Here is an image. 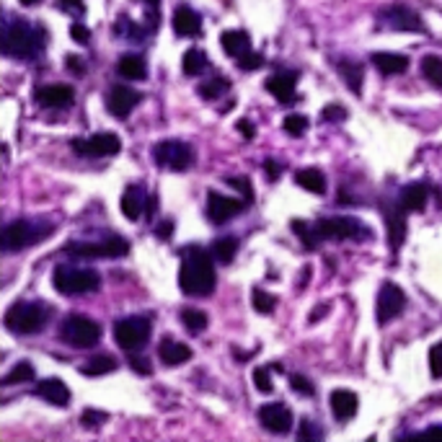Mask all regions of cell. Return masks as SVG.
I'll return each mask as SVG.
<instances>
[{
    "instance_id": "1",
    "label": "cell",
    "mask_w": 442,
    "mask_h": 442,
    "mask_svg": "<svg viewBox=\"0 0 442 442\" xmlns=\"http://www.w3.org/2000/svg\"><path fill=\"white\" fill-rule=\"evenodd\" d=\"M184 261H181V269H179V287L184 290L186 295H210L215 290V264H212V253H207L199 246H189L181 251Z\"/></svg>"
},
{
    "instance_id": "2",
    "label": "cell",
    "mask_w": 442,
    "mask_h": 442,
    "mask_svg": "<svg viewBox=\"0 0 442 442\" xmlns=\"http://www.w3.org/2000/svg\"><path fill=\"white\" fill-rule=\"evenodd\" d=\"M44 26H31L29 21L14 19L3 29V52L16 60H31L44 47Z\"/></svg>"
},
{
    "instance_id": "3",
    "label": "cell",
    "mask_w": 442,
    "mask_h": 442,
    "mask_svg": "<svg viewBox=\"0 0 442 442\" xmlns=\"http://www.w3.org/2000/svg\"><path fill=\"white\" fill-rule=\"evenodd\" d=\"M49 308L41 303H14L6 311V328L14 333H36L47 326Z\"/></svg>"
},
{
    "instance_id": "4",
    "label": "cell",
    "mask_w": 442,
    "mask_h": 442,
    "mask_svg": "<svg viewBox=\"0 0 442 442\" xmlns=\"http://www.w3.org/2000/svg\"><path fill=\"white\" fill-rule=\"evenodd\" d=\"M52 285L57 293L65 295H86L99 290L101 277L94 269H81V266H57L52 272Z\"/></svg>"
},
{
    "instance_id": "5",
    "label": "cell",
    "mask_w": 442,
    "mask_h": 442,
    "mask_svg": "<svg viewBox=\"0 0 442 442\" xmlns=\"http://www.w3.org/2000/svg\"><path fill=\"white\" fill-rule=\"evenodd\" d=\"M60 339L65 344H70L73 349H91L101 339V326L94 318H89V316L73 313L62 321Z\"/></svg>"
},
{
    "instance_id": "6",
    "label": "cell",
    "mask_w": 442,
    "mask_h": 442,
    "mask_svg": "<svg viewBox=\"0 0 442 442\" xmlns=\"http://www.w3.org/2000/svg\"><path fill=\"white\" fill-rule=\"evenodd\" d=\"M52 233L49 223H31V220H14L3 228V248L8 251H21L29 246L39 243Z\"/></svg>"
},
{
    "instance_id": "7",
    "label": "cell",
    "mask_w": 442,
    "mask_h": 442,
    "mask_svg": "<svg viewBox=\"0 0 442 442\" xmlns=\"http://www.w3.org/2000/svg\"><path fill=\"white\" fill-rule=\"evenodd\" d=\"M150 331H153V321L148 316H129V318H119L114 323V339L124 352L143 349L150 339Z\"/></svg>"
},
{
    "instance_id": "8",
    "label": "cell",
    "mask_w": 442,
    "mask_h": 442,
    "mask_svg": "<svg viewBox=\"0 0 442 442\" xmlns=\"http://www.w3.org/2000/svg\"><path fill=\"white\" fill-rule=\"evenodd\" d=\"M153 158L161 169L171 171H186L194 164V150L191 145L181 143V140H164L153 148Z\"/></svg>"
},
{
    "instance_id": "9",
    "label": "cell",
    "mask_w": 442,
    "mask_h": 442,
    "mask_svg": "<svg viewBox=\"0 0 442 442\" xmlns=\"http://www.w3.org/2000/svg\"><path fill=\"white\" fill-rule=\"evenodd\" d=\"M316 228H318L323 241H347V238L365 241L370 236L368 228L354 218H321L316 223Z\"/></svg>"
},
{
    "instance_id": "10",
    "label": "cell",
    "mask_w": 442,
    "mask_h": 442,
    "mask_svg": "<svg viewBox=\"0 0 442 442\" xmlns=\"http://www.w3.org/2000/svg\"><path fill=\"white\" fill-rule=\"evenodd\" d=\"M403 308H406V295H403V290L398 285H393V282H386V285L381 287V293H378V300H375V318H378V323H381V326L391 323L393 318L401 316Z\"/></svg>"
},
{
    "instance_id": "11",
    "label": "cell",
    "mask_w": 442,
    "mask_h": 442,
    "mask_svg": "<svg viewBox=\"0 0 442 442\" xmlns=\"http://www.w3.org/2000/svg\"><path fill=\"white\" fill-rule=\"evenodd\" d=\"M378 24L386 29H393V31H416V34H424V21L406 6H386L378 14Z\"/></svg>"
},
{
    "instance_id": "12",
    "label": "cell",
    "mask_w": 442,
    "mask_h": 442,
    "mask_svg": "<svg viewBox=\"0 0 442 442\" xmlns=\"http://www.w3.org/2000/svg\"><path fill=\"white\" fill-rule=\"evenodd\" d=\"M119 148H122V143L114 132H99L89 140H73V150L86 158H111L119 153Z\"/></svg>"
},
{
    "instance_id": "13",
    "label": "cell",
    "mask_w": 442,
    "mask_h": 442,
    "mask_svg": "<svg viewBox=\"0 0 442 442\" xmlns=\"http://www.w3.org/2000/svg\"><path fill=\"white\" fill-rule=\"evenodd\" d=\"M246 204L248 202H241V199H236V197H225L220 191H210V194H207V218L215 225H223L236 218V215H241Z\"/></svg>"
},
{
    "instance_id": "14",
    "label": "cell",
    "mask_w": 442,
    "mask_h": 442,
    "mask_svg": "<svg viewBox=\"0 0 442 442\" xmlns=\"http://www.w3.org/2000/svg\"><path fill=\"white\" fill-rule=\"evenodd\" d=\"M258 422L261 427L269 429L272 435H287L293 429V411L285 403H266L258 408Z\"/></svg>"
},
{
    "instance_id": "15",
    "label": "cell",
    "mask_w": 442,
    "mask_h": 442,
    "mask_svg": "<svg viewBox=\"0 0 442 442\" xmlns=\"http://www.w3.org/2000/svg\"><path fill=\"white\" fill-rule=\"evenodd\" d=\"M140 101H143V94L135 89H127V86H111L109 94H106V109L116 119H127L129 111L135 109Z\"/></svg>"
},
{
    "instance_id": "16",
    "label": "cell",
    "mask_w": 442,
    "mask_h": 442,
    "mask_svg": "<svg viewBox=\"0 0 442 442\" xmlns=\"http://www.w3.org/2000/svg\"><path fill=\"white\" fill-rule=\"evenodd\" d=\"M75 99V91L65 83H49V86H36L34 91V101L47 106V109H62L70 106Z\"/></svg>"
},
{
    "instance_id": "17",
    "label": "cell",
    "mask_w": 442,
    "mask_h": 442,
    "mask_svg": "<svg viewBox=\"0 0 442 442\" xmlns=\"http://www.w3.org/2000/svg\"><path fill=\"white\" fill-rule=\"evenodd\" d=\"M383 218H386V228H388V246L398 251L406 241V210L401 204L396 202L391 207H383Z\"/></svg>"
},
{
    "instance_id": "18",
    "label": "cell",
    "mask_w": 442,
    "mask_h": 442,
    "mask_svg": "<svg viewBox=\"0 0 442 442\" xmlns=\"http://www.w3.org/2000/svg\"><path fill=\"white\" fill-rule=\"evenodd\" d=\"M191 347H186L184 341L174 339V336H166L161 341V347H158V357L164 362L166 368H179V365H184V362L191 360Z\"/></svg>"
},
{
    "instance_id": "19",
    "label": "cell",
    "mask_w": 442,
    "mask_h": 442,
    "mask_svg": "<svg viewBox=\"0 0 442 442\" xmlns=\"http://www.w3.org/2000/svg\"><path fill=\"white\" fill-rule=\"evenodd\" d=\"M34 393L39 398H44L52 406H68L70 403V388L60 381V378H44V381L36 383Z\"/></svg>"
},
{
    "instance_id": "20",
    "label": "cell",
    "mask_w": 442,
    "mask_h": 442,
    "mask_svg": "<svg viewBox=\"0 0 442 442\" xmlns=\"http://www.w3.org/2000/svg\"><path fill=\"white\" fill-rule=\"evenodd\" d=\"M220 44H223L225 55L233 57V60H238L246 52H251V36L243 29H228V31H223L220 34Z\"/></svg>"
},
{
    "instance_id": "21",
    "label": "cell",
    "mask_w": 442,
    "mask_h": 442,
    "mask_svg": "<svg viewBox=\"0 0 442 442\" xmlns=\"http://www.w3.org/2000/svg\"><path fill=\"white\" fill-rule=\"evenodd\" d=\"M295 83H298V75H290V73H277L272 75L269 81L264 83V89L282 104H290L295 101Z\"/></svg>"
},
{
    "instance_id": "22",
    "label": "cell",
    "mask_w": 442,
    "mask_h": 442,
    "mask_svg": "<svg viewBox=\"0 0 442 442\" xmlns=\"http://www.w3.org/2000/svg\"><path fill=\"white\" fill-rule=\"evenodd\" d=\"M429 199V189L422 181H414V184H406L398 194V204H401L406 212H422L427 207Z\"/></svg>"
},
{
    "instance_id": "23",
    "label": "cell",
    "mask_w": 442,
    "mask_h": 442,
    "mask_svg": "<svg viewBox=\"0 0 442 442\" xmlns=\"http://www.w3.org/2000/svg\"><path fill=\"white\" fill-rule=\"evenodd\" d=\"M328 403H331V411H333V416H336L339 422H347V419H352V416L357 414V406H360V401H357V393H352V391H344V388L333 391L331 398H328Z\"/></svg>"
},
{
    "instance_id": "24",
    "label": "cell",
    "mask_w": 442,
    "mask_h": 442,
    "mask_svg": "<svg viewBox=\"0 0 442 442\" xmlns=\"http://www.w3.org/2000/svg\"><path fill=\"white\" fill-rule=\"evenodd\" d=\"M174 31L179 36H199L202 34V19L189 6H179L174 11Z\"/></svg>"
},
{
    "instance_id": "25",
    "label": "cell",
    "mask_w": 442,
    "mask_h": 442,
    "mask_svg": "<svg viewBox=\"0 0 442 442\" xmlns=\"http://www.w3.org/2000/svg\"><path fill=\"white\" fill-rule=\"evenodd\" d=\"M145 199H148V194H145V189H140L137 184H129L127 189H124L122 194V212L124 218L129 220V223H137L140 220V215H143L145 210Z\"/></svg>"
},
{
    "instance_id": "26",
    "label": "cell",
    "mask_w": 442,
    "mask_h": 442,
    "mask_svg": "<svg viewBox=\"0 0 442 442\" xmlns=\"http://www.w3.org/2000/svg\"><path fill=\"white\" fill-rule=\"evenodd\" d=\"M116 73L122 75L124 81H145L148 78V68L140 55H124L116 62Z\"/></svg>"
},
{
    "instance_id": "27",
    "label": "cell",
    "mask_w": 442,
    "mask_h": 442,
    "mask_svg": "<svg viewBox=\"0 0 442 442\" xmlns=\"http://www.w3.org/2000/svg\"><path fill=\"white\" fill-rule=\"evenodd\" d=\"M373 65L383 75H401L408 68V60L403 55H393V52H375Z\"/></svg>"
},
{
    "instance_id": "28",
    "label": "cell",
    "mask_w": 442,
    "mask_h": 442,
    "mask_svg": "<svg viewBox=\"0 0 442 442\" xmlns=\"http://www.w3.org/2000/svg\"><path fill=\"white\" fill-rule=\"evenodd\" d=\"M295 181L311 194H326V176L318 169H300L295 174Z\"/></svg>"
},
{
    "instance_id": "29",
    "label": "cell",
    "mask_w": 442,
    "mask_h": 442,
    "mask_svg": "<svg viewBox=\"0 0 442 442\" xmlns=\"http://www.w3.org/2000/svg\"><path fill=\"white\" fill-rule=\"evenodd\" d=\"M290 228L295 231V236L300 238V243L306 246V248H311V251H313V248H318L321 241H323V238H321L318 228H316V225H311V223H306V220H293V223H290Z\"/></svg>"
},
{
    "instance_id": "30",
    "label": "cell",
    "mask_w": 442,
    "mask_h": 442,
    "mask_svg": "<svg viewBox=\"0 0 442 442\" xmlns=\"http://www.w3.org/2000/svg\"><path fill=\"white\" fill-rule=\"evenodd\" d=\"M119 368V362L111 357V354H96V357H91L86 365L81 368L83 375H106V373H114V370Z\"/></svg>"
},
{
    "instance_id": "31",
    "label": "cell",
    "mask_w": 442,
    "mask_h": 442,
    "mask_svg": "<svg viewBox=\"0 0 442 442\" xmlns=\"http://www.w3.org/2000/svg\"><path fill=\"white\" fill-rule=\"evenodd\" d=\"M210 253L218 261H223V264H231L233 258H236V253H238V241L233 238V236H223V238H218L212 243Z\"/></svg>"
},
{
    "instance_id": "32",
    "label": "cell",
    "mask_w": 442,
    "mask_h": 442,
    "mask_svg": "<svg viewBox=\"0 0 442 442\" xmlns=\"http://www.w3.org/2000/svg\"><path fill=\"white\" fill-rule=\"evenodd\" d=\"M207 65H210V60H207V55H204L202 49H186V55L181 57V68H184V75H199L207 70Z\"/></svg>"
},
{
    "instance_id": "33",
    "label": "cell",
    "mask_w": 442,
    "mask_h": 442,
    "mask_svg": "<svg viewBox=\"0 0 442 442\" xmlns=\"http://www.w3.org/2000/svg\"><path fill=\"white\" fill-rule=\"evenodd\" d=\"M34 381V365L31 362H19V365H14V368L8 370L6 375H3V386H19V383H29Z\"/></svg>"
},
{
    "instance_id": "34",
    "label": "cell",
    "mask_w": 442,
    "mask_h": 442,
    "mask_svg": "<svg viewBox=\"0 0 442 442\" xmlns=\"http://www.w3.org/2000/svg\"><path fill=\"white\" fill-rule=\"evenodd\" d=\"M339 73L347 81V86L354 91V96H362V68L357 62H339Z\"/></svg>"
},
{
    "instance_id": "35",
    "label": "cell",
    "mask_w": 442,
    "mask_h": 442,
    "mask_svg": "<svg viewBox=\"0 0 442 442\" xmlns=\"http://www.w3.org/2000/svg\"><path fill=\"white\" fill-rule=\"evenodd\" d=\"M179 318H181V323H184L191 333H199L207 328V313L199 311V308H184V311L179 313Z\"/></svg>"
},
{
    "instance_id": "36",
    "label": "cell",
    "mask_w": 442,
    "mask_h": 442,
    "mask_svg": "<svg viewBox=\"0 0 442 442\" xmlns=\"http://www.w3.org/2000/svg\"><path fill=\"white\" fill-rule=\"evenodd\" d=\"M422 73L432 86L442 89V57L437 55H427L422 60Z\"/></svg>"
},
{
    "instance_id": "37",
    "label": "cell",
    "mask_w": 442,
    "mask_h": 442,
    "mask_svg": "<svg viewBox=\"0 0 442 442\" xmlns=\"http://www.w3.org/2000/svg\"><path fill=\"white\" fill-rule=\"evenodd\" d=\"M228 89H231V81H225V78H212V81L202 83L197 91L204 101H215V99H220Z\"/></svg>"
},
{
    "instance_id": "38",
    "label": "cell",
    "mask_w": 442,
    "mask_h": 442,
    "mask_svg": "<svg viewBox=\"0 0 442 442\" xmlns=\"http://www.w3.org/2000/svg\"><path fill=\"white\" fill-rule=\"evenodd\" d=\"M106 419H109V414L106 411H99V408H86L81 414V427L86 429H99L106 424Z\"/></svg>"
},
{
    "instance_id": "39",
    "label": "cell",
    "mask_w": 442,
    "mask_h": 442,
    "mask_svg": "<svg viewBox=\"0 0 442 442\" xmlns=\"http://www.w3.org/2000/svg\"><path fill=\"white\" fill-rule=\"evenodd\" d=\"M251 303H253V311H256V313H272L274 306H277V300H274V295L264 293V290H258V287H256V290H253Z\"/></svg>"
},
{
    "instance_id": "40",
    "label": "cell",
    "mask_w": 442,
    "mask_h": 442,
    "mask_svg": "<svg viewBox=\"0 0 442 442\" xmlns=\"http://www.w3.org/2000/svg\"><path fill=\"white\" fill-rule=\"evenodd\" d=\"M253 386L261 391V393H272L274 391V383H272V370L264 368V365H258L253 370Z\"/></svg>"
},
{
    "instance_id": "41",
    "label": "cell",
    "mask_w": 442,
    "mask_h": 442,
    "mask_svg": "<svg viewBox=\"0 0 442 442\" xmlns=\"http://www.w3.org/2000/svg\"><path fill=\"white\" fill-rule=\"evenodd\" d=\"M282 129H285L287 135H293V137H300L303 132L308 129V119L303 114H290L285 116V122H282Z\"/></svg>"
},
{
    "instance_id": "42",
    "label": "cell",
    "mask_w": 442,
    "mask_h": 442,
    "mask_svg": "<svg viewBox=\"0 0 442 442\" xmlns=\"http://www.w3.org/2000/svg\"><path fill=\"white\" fill-rule=\"evenodd\" d=\"M225 184L233 186V189H238L241 194H243V202H248V204L253 202V186H251V181H248L246 176H231V179H225Z\"/></svg>"
},
{
    "instance_id": "43",
    "label": "cell",
    "mask_w": 442,
    "mask_h": 442,
    "mask_svg": "<svg viewBox=\"0 0 442 442\" xmlns=\"http://www.w3.org/2000/svg\"><path fill=\"white\" fill-rule=\"evenodd\" d=\"M261 62H264V57L258 55V52H246L243 57H238V68L243 70V73H251V70H258L261 68Z\"/></svg>"
},
{
    "instance_id": "44",
    "label": "cell",
    "mask_w": 442,
    "mask_h": 442,
    "mask_svg": "<svg viewBox=\"0 0 442 442\" xmlns=\"http://www.w3.org/2000/svg\"><path fill=\"white\" fill-rule=\"evenodd\" d=\"M429 370L435 378H442V341H437L435 347L429 349Z\"/></svg>"
},
{
    "instance_id": "45",
    "label": "cell",
    "mask_w": 442,
    "mask_h": 442,
    "mask_svg": "<svg viewBox=\"0 0 442 442\" xmlns=\"http://www.w3.org/2000/svg\"><path fill=\"white\" fill-rule=\"evenodd\" d=\"M290 386H293V391H298L300 396H313L316 393L313 383L308 381L306 375H293V378H290Z\"/></svg>"
},
{
    "instance_id": "46",
    "label": "cell",
    "mask_w": 442,
    "mask_h": 442,
    "mask_svg": "<svg viewBox=\"0 0 442 442\" xmlns=\"http://www.w3.org/2000/svg\"><path fill=\"white\" fill-rule=\"evenodd\" d=\"M298 437L300 440H321V429L316 427L313 422H311V419H303V422H300V429H298Z\"/></svg>"
},
{
    "instance_id": "47",
    "label": "cell",
    "mask_w": 442,
    "mask_h": 442,
    "mask_svg": "<svg viewBox=\"0 0 442 442\" xmlns=\"http://www.w3.org/2000/svg\"><path fill=\"white\" fill-rule=\"evenodd\" d=\"M321 119H323V122H344V119H347V111H344V106L333 104V106H326V109H323Z\"/></svg>"
},
{
    "instance_id": "48",
    "label": "cell",
    "mask_w": 442,
    "mask_h": 442,
    "mask_svg": "<svg viewBox=\"0 0 442 442\" xmlns=\"http://www.w3.org/2000/svg\"><path fill=\"white\" fill-rule=\"evenodd\" d=\"M57 8L65 11L70 16H83L86 14V6H83V0H57Z\"/></svg>"
},
{
    "instance_id": "49",
    "label": "cell",
    "mask_w": 442,
    "mask_h": 442,
    "mask_svg": "<svg viewBox=\"0 0 442 442\" xmlns=\"http://www.w3.org/2000/svg\"><path fill=\"white\" fill-rule=\"evenodd\" d=\"M70 36H73V41H78V44H89L91 41V31L83 24H73L70 26Z\"/></svg>"
},
{
    "instance_id": "50",
    "label": "cell",
    "mask_w": 442,
    "mask_h": 442,
    "mask_svg": "<svg viewBox=\"0 0 442 442\" xmlns=\"http://www.w3.org/2000/svg\"><path fill=\"white\" fill-rule=\"evenodd\" d=\"M129 368L135 370V373H140V375H150V373H153V365H150L145 357H132V360H129Z\"/></svg>"
},
{
    "instance_id": "51",
    "label": "cell",
    "mask_w": 442,
    "mask_h": 442,
    "mask_svg": "<svg viewBox=\"0 0 442 442\" xmlns=\"http://www.w3.org/2000/svg\"><path fill=\"white\" fill-rule=\"evenodd\" d=\"M236 127H238V132L246 137V140H253V135H256V124H253L251 119H238Z\"/></svg>"
},
{
    "instance_id": "52",
    "label": "cell",
    "mask_w": 442,
    "mask_h": 442,
    "mask_svg": "<svg viewBox=\"0 0 442 442\" xmlns=\"http://www.w3.org/2000/svg\"><path fill=\"white\" fill-rule=\"evenodd\" d=\"M171 233H174V220H164V223L156 228L158 241H171Z\"/></svg>"
},
{
    "instance_id": "53",
    "label": "cell",
    "mask_w": 442,
    "mask_h": 442,
    "mask_svg": "<svg viewBox=\"0 0 442 442\" xmlns=\"http://www.w3.org/2000/svg\"><path fill=\"white\" fill-rule=\"evenodd\" d=\"M68 68H70V73L73 75H86V62H83L81 57L70 55L68 57Z\"/></svg>"
},
{
    "instance_id": "54",
    "label": "cell",
    "mask_w": 442,
    "mask_h": 442,
    "mask_svg": "<svg viewBox=\"0 0 442 442\" xmlns=\"http://www.w3.org/2000/svg\"><path fill=\"white\" fill-rule=\"evenodd\" d=\"M264 171H266V179H269V181H277V179H279V166L274 164V161H266Z\"/></svg>"
},
{
    "instance_id": "55",
    "label": "cell",
    "mask_w": 442,
    "mask_h": 442,
    "mask_svg": "<svg viewBox=\"0 0 442 442\" xmlns=\"http://www.w3.org/2000/svg\"><path fill=\"white\" fill-rule=\"evenodd\" d=\"M326 311H328V306H321V308H316L313 313H311V323H316V321H318V318H321V316L326 313Z\"/></svg>"
},
{
    "instance_id": "56",
    "label": "cell",
    "mask_w": 442,
    "mask_h": 442,
    "mask_svg": "<svg viewBox=\"0 0 442 442\" xmlns=\"http://www.w3.org/2000/svg\"><path fill=\"white\" fill-rule=\"evenodd\" d=\"M422 435H427V437H442V427H429V429H424Z\"/></svg>"
},
{
    "instance_id": "57",
    "label": "cell",
    "mask_w": 442,
    "mask_h": 442,
    "mask_svg": "<svg viewBox=\"0 0 442 442\" xmlns=\"http://www.w3.org/2000/svg\"><path fill=\"white\" fill-rule=\"evenodd\" d=\"M21 3H24V6H36L39 0H21Z\"/></svg>"
},
{
    "instance_id": "58",
    "label": "cell",
    "mask_w": 442,
    "mask_h": 442,
    "mask_svg": "<svg viewBox=\"0 0 442 442\" xmlns=\"http://www.w3.org/2000/svg\"><path fill=\"white\" fill-rule=\"evenodd\" d=\"M145 3H148V6H153V8H158V3H161V0H145Z\"/></svg>"
}]
</instances>
